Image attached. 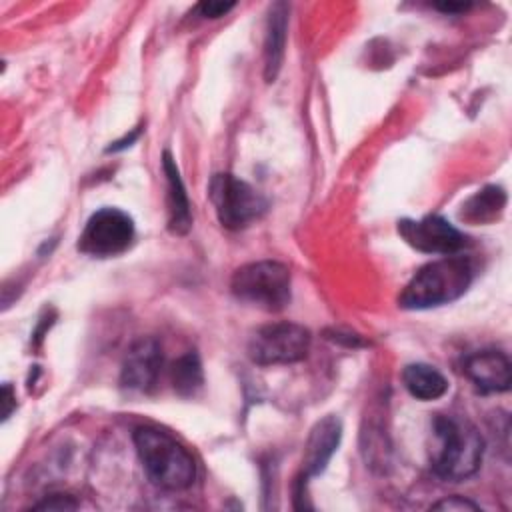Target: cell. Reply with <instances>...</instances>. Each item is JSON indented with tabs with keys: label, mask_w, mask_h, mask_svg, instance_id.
Listing matches in <instances>:
<instances>
[{
	"label": "cell",
	"mask_w": 512,
	"mask_h": 512,
	"mask_svg": "<svg viewBox=\"0 0 512 512\" xmlns=\"http://www.w3.org/2000/svg\"><path fill=\"white\" fill-rule=\"evenodd\" d=\"M232 294L254 308L280 312L290 304V270L274 260H260L240 266L230 280Z\"/></svg>",
	"instance_id": "cell-4"
},
{
	"label": "cell",
	"mask_w": 512,
	"mask_h": 512,
	"mask_svg": "<svg viewBox=\"0 0 512 512\" xmlns=\"http://www.w3.org/2000/svg\"><path fill=\"white\" fill-rule=\"evenodd\" d=\"M164 364L162 346L156 338H140L136 340L122 362L120 370V384L132 392H150L160 376Z\"/></svg>",
	"instance_id": "cell-9"
},
{
	"label": "cell",
	"mask_w": 512,
	"mask_h": 512,
	"mask_svg": "<svg viewBox=\"0 0 512 512\" xmlns=\"http://www.w3.org/2000/svg\"><path fill=\"white\" fill-rule=\"evenodd\" d=\"M138 134H140V128H136L130 136H126L124 140H118V142H114V144H110L108 148H106V152H118V150H122V148H126V146H130L136 138H138Z\"/></svg>",
	"instance_id": "cell-22"
},
{
	"label": "cell",
	"mask_w": 512,
	"mask_h": 512,
	"mask_svg": "<svg viewBox=\"0 0 512 512\" xmlns=\"http://www.w3.org/2000/svg\"><path fill=\"white\" fill-rule=\"evenodd\" d=\"M162 168L168 180V230L182 236L192 228V212L180 170L168 150L162 154Z\"/></svg>",
	"instance_id": "cell-12"
},
{
	"label": "cell",
	"mask_w": 512,
	"mask_h": 512,
	"mask_svg": "<svg viewBox=\"0 0 512 512\" xmlns=\"http://www.w3.org/2000/svg\"><path fill=\"white\" fill-rule=\"evenodd\" d=\"M434 510H478V504L462 498V496H450L432 506Z\"/></svg>",
	"instance_id": "cell-19"
},
{
	"label": "cell",
	"mask_w": 512,
	"mask_h": 512,
	"mask_svg": "<svg viewBox=\"0 0 512 512\" xmlns=\"http://www.w3.org/2000/svg\"><path fill=\"white\" fill-rule=\"evenodd\" d=\"M286 30H288V4L274 2L270 8V14H268L266 40H264V78H266V82H274L282 68Z\"/></svg>",
	"instance_id": "cell-13"
},
{
	"label": "cell",
	"mask_w": 512,
	"mask_h": 512,
	"mask_svg": "<svg viewBox=\"0 0 512 512\" xmlns=\"http://www.w3.org/2000/svg\"><path fill=\"white\" fill-rule=\"evenodd\" d=\"M236 4L234 2H200L196 6V10L200 12V16L204 18H220L226 12H230Z\"/></svg>",
	"instance_id": "cell-18"
},
{
	"label": "cell",
	"mask_w": 512,
	"mask_h": 512,
	"mask_svg": "<svg viewBox=\"0 0 512 512\" xmlns=\"http://www.w3.org/2000/svg\"><path fill=\"white\" fill-rule=\"evenodd\" d=\"M134 232V220L124 210L106 206L88 218L78 238V250L92 258H112L130 248Z\"/></svg>",
	"instance_id": "cell-7"
},
{
	"label": "cell",
	"mask_w": 512,
	"mask_h": 512,
	"mask_svg": "<svg viewBox=\"0 0 512 512\" xmlns=\"http://www.w3.org/2000/svg\"><path fill=\"white\" fill-rule=\"evenodd\" d=\"M398 234L408 246L424 254L452 256L468 244V238L438 214H428L420 220H400Z\"/></svg>",
	"instance_id": "cell-8"
},
{
	"label": "cell",
	"mask_w": 512,
	"mask_h": 512,
	"mask_svg": "<svg viewBox=\"0 0 512 512\" xmlns=\"http://www.w3.org/2000/svg\"><path fill=\"white\" fill-rule=\"evenodd\" d=\"M202 384H204V372H202L200 358L196 352H186L172 366V386L180 396L190 398L202 388Z\"/></svg>",
	"instance_id": "cell-16"
},
{
	"label": "cell",
	"mask_w": 512,
	"mask_h": 512,
	"mask_svg": "<svg viewBox=\"0 0 512 512\" xmlns=\"http://www.w3.org/2000/svg\"><path fill=\"white\" fill-rule=\"evenodd\" d=\"M506 206V194L500 186H486L466 200L460 218L472 224H488L496 220Z\"/></svg>",
	"instance_id": "cell-15"
},
{
	"label": "cell",
	"mask_w": 512,
	"mask_h": 512,
	"mask_svg": "<svg viewBox=\"0 0 512 512\" xmlns=\"http://www.w3.org/2000/svg\"><path fill=\"white\" fill-rule=\"evenodd\" d=\"M472 4L470 2H442V4H434V8L442 10V12H448V14H454V12H464L468 10Z\"/></svg>",
	"instance_id": "cell-21"
},
{
	"label": "cell",
	"mask_w": 512,
	"mask_h": 512,
	"mask_svg": "<svg viewBox=\"0 0 512 512\" xmlns=\"http://www.w3.org/2000/svg\"><path fill=\"white\" fill-rule=\"evenodd\" d=\"M16 406L14 402V392L10 384L2 386V420H8V416L12 414V408Z\"/></svg>",
	"instance_id": "cell-20"
},
{
	"label": "cell",
	"mask_w": 512,
	"mask_h": 512,
	"mask_svg": "<svg viewBox=\"0 0 512 512\" xmlns=\"http://www.w3.org/2000/svg\"><path fill=\"white\" fill-rule=\"evenodd\" d=\"M208 198L216 210L218 222L228 230H242L268 210V200L254 186L228 172L210 178Z\"/></svg>",
	"instance_id": "cell-5"
},
{
	"label": "cell",
	"mask_w": 512,
	"mask_h": 512,
	"mask_svg": "<svg viewBox=\"0 0 512 512\" xmlns=\"http://www.w3.org/2000/svg\"><path fill=\"white\" fill-rule=\"evenodd\" d=\"M74 508H78V502L68 494H52L34 506V510H74Z\"/></svg>",
	"instance_id": "cell-17"
},
{
	"label": "cell",
	"mask_w": 512,
	"mask_h": 512,
	"mask_svg": "<svg viewBox=\"0 0 512 512\" xmlns=\"http://www.w3.org/2000/svg\"><path fill=\"white\" fill-rule=\"evenodd\" d=\"M340 438H342V424L336 416H324L312 426L310 436L306 440L302 474L298 478V486L306 484L308 478L318 476L326 470L332 454L338 450Z\"/></svg>",
	"instance_id": "cell-10"
},
{
	"label": "cell",
	"mask_w": 512,
	"mask_h": 512,
	"mask_svg": "<svg viewBox=\"0 0 512 512\" xmlns=\"http://www.w3.org/2000/svg\"><path fill=\"white\" fill-rule=\"evenodd\" d=\"M472 264L464 256H444L422 266L402 290L398 304L406 310H426L458 300L472 284Z\"/></svg>",
	"instance_id": "cell-2"
},
{
	"label": "cell",
	"mask_w": 512,
	"mask_h": 512,
	"mask_svg": "<svg viewBox=\"0 0 512 512\" xmlns=\"http://www.w3.org/2000/svg\"><path fill=\"white\" fill-rule=\"evenodd\" d=\"M432 428L438 438V450L432 456L434 474L446 482L470 478L484 456V438L476 426L460 416L436 414Z\"/></svg>",
	"instance_id": "cell-1"
},
{
	"label": "cell",
	"mask_w": 512,
	"mask_h": 512,
	"mask_svg": "<svg viewBox=\"0 0 512 512\" xmlns=\"http://www.w3.org/2000/svg\"><path fill=\"white\" fill-rule=\"evenodd\" d=\"M402 382L410 396L424 402L442 398L448 392V380L444 378V374L438 372L434 366L422 362L408 364L402 370Z\"/></svg>",
	"instance_id": "cell-14"
},
{
	"label": "cell",
	"mask_w": 512,
	"mask_h": 512,
	"mask_svg": "<svg viewBox=\"0 0 512 512\" xmlns=\"http://www.w3.org/2000/svg\"><path fill=\"white\" fill-rule=\"evenodd\" d=\"M310 330L294 322H274L258 328L248 340V356L258 366L294 364L310 350Z\"/></svg>",
	"instance_id": "cell-6"
},
{
	"label": "cell",
	"mask_w": 512,
	"mask_h": 512,
	"mask_svg": "<svg viewBox=\"0 0 512 512\" xmlns=\"http://www.w3.org/2000/svg\"><path fill=\"white\" fill-rule=\"evenodd\" d=\"M138 458L148 478L164 490H186L196 478L192 454L168 432L140 426L132 434Z\"/></svg>",
	"instance_id": "cell-3"
},
{
	"label": "cell",
	"mask_w": 512,
	"mask_h": 512,
	"mask_svg": "<svg viewBox=\"0 0 512 512\" xmlns=\"http://www.w3.org/2000/svg\"><path fill=\"white\" fill-rule=\"evenodd\" d=\"M464 372L484 394L506 392L512 382L510 360L498 350H482L468 356L464 362Z\"/></svg>",
	"instance_id": "cell-11"
}]
</instances>
